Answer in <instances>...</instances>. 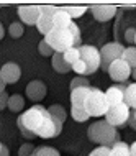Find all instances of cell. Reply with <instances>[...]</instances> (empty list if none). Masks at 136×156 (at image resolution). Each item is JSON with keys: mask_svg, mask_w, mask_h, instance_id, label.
<instances>
[{"mask_svg": "<svg viewBox=\"0 0 136 156\" xmlns=\"http://www.w3.org/2000/svg\"><path fill=\"white\" fill-rule=\"evenodd\" d=\"M28 132H31L35 136L41 138H54L62 132V123L48 112L43 105H33L28 108L23 115L18 117V120Z\"/></svg>", "mask_w": 136, "mask_h": 156, "instance_id": "obj_1", "label": "cell"}, {"mask_svg": "<svg viewBox=\"0 0 136 156\" xmlns=\"http://www.w3.org/2000/svg\"><path fill=\"white\" fill-rule=\"evenodd\" d=\"M87 136L90 141L100 146H108V148H112L115 143L120 141V133L107 120H99L92 123L87 130Z\"/></svg>", "mask_w": 136, "mask_h": 156, "instance_id": "obj_2", "label": "cell"}, {"mask_svg": "<svg viewBox=\"0 0 136 156\" xmlns=\"http://www.w3.org/2000/svg\"><path fill=\"white\" fill-rule=\"evenodd\" d=\"M110 108V104L105 97V92H102L97 87H90L89 94L84 102V110L90 117H105V113Z\"/></svg>", "mask_w": 136, "mask_h": 156, "instance_id": "obj_3", "label": "cell"}, {"mask_svg": "<svg viewBox=\"0 0 136 156\" xmlns=\"http://www.w3.org/2000/svg\"><path fill=\"white\" fill-rule=\"evenodd\" d=\"M44 41L56 53H66L67 49L74 48V38H72L69 28H56L54 27L44 36Z\"/></svg>", "mask_w": 136, "mask_h": 156, "instance_id": "obj_4", "label": "cell"}, {"mask_svg": "<svg viewBox=\"0 0 136 156\" xmlns=\"http://www.w3.org/2000/svg\"><path fill=\"white\" fill-rule=\"evenodd\" d=\"M79 53H80V61L85 64V76L93 74L100 67V51L95 46L82 44L79 48Z\"/></svg>", "mask_w": 136, "mask_h": 156, "instance_id": "obj_5", "label": "cell"}, {"mask_svg": "<svg viewBox=\"0 0 136 156\" xmlns=\"http://www.w3.org/2000/svg\"><path fill=\"white\" fill-rule=\"evenodd\" d=\"M123 51H125V46L120 43H107L103 48L100 49V67L102 71L107 73L108 66L112 64L113 61L121 59Z\"/></svg>", "mask_w": 136, "mask_h": 156, "instance_id": "obj_6", "label": "cell"}, {"mask_svg": "<svg viewBox=\"0 0 136 156\" xmlns=\"http://www.w3.org/2000/svg\"><path fill=\"white\" fill-rule=\"evenodd\" d=\"M130 110L131 108L125 102H121L118 105H112L107 110V113H105V120H107L112 126H115V128H117V126H123L128 122Z\"/></svg>", "mask_w": 136, "mask_h": 156, "instance_id": "obj_7", "label": "cell"}, {"mask_svg": "<svg viewBox=\"0 0 136 156\" xmlns=\"http://www.w3.org/2000/svg\"><path fill=\"white\" fill-rule=\"evenodd\" d=\"M58 7L54 5H41V15L36 23V28L41 35H48L54 28V13H56Z\"/></svg>", "mask_w": 136, "mask_h": 156, "instance_id": "obj_8", "label": "cell"}, {"mask_svg": "<svg viewBox=\"0 0 136 156\" xmlns=\"http://www.w3.org/2000/svg\"><path fill=\"white\" fill-rule=\"evenodd\" d=\"M107 73L110 76V79H113V81L118 82V84H123V82L128 81V77H131V67L126 64V61L117 59L108 66Z\"/></svg>", "mask_w": 136, "mask_h": 156, "instance_id": "obj_9", "label": "cell"}, {"mask_svg": "<svg viewBox=\"0 0 136 156\" xmlns=\"http://www.w3.org/2000/svg\"><path fill=\"white\" fill-rule=\"evenodd\" d=\"M41 15V5H22L18 7V16L25 25H36Z\"/></svg>", "mask_w": 136, "mask_h": 156, "instance_id": "obj_10", "label": "cell"}, {"mask_svg": "<svg viewBox=\"0 0 136 156\" xmlns=\"http://www.w3.org/2000/svg\"><path fill=\"white\" fill-rule=\"evenodd\" d=\"M20 74H22L20 66L13 61L3 64L2 69H0V76H2V79L5 81V84H15L20 79Z\"/></svg>", "mask_w": 136, "mask_h": 156, "instance_id": "obj_11", "label": "cell"}, {"mask_svg": "<svg viewBox=\"0 0 136 156\" xmlns=\"http://www.w3.org/2000/svg\"><path fill=\"white\" fill-rule=\"evenodd\" d=\"M90 10L97 22H108L117 15V7L115 5H93L90 7Z\"/></svg>", "mask_w": 136, "mask_h": 156, "instance_id": "obj_12", "label": "cell"}, {"mask_svg": "<svg viewBox=\"0 0 136 156\" xmlns=\"http://www.w3.org/2000/svg\"><path fill=\"white\" fill-rule=\"evenodd\" d=\"M26 95L33 102H40L46 97V86L41 81H31L26 86Z\"/></svg>", "mask_w": 136, "mask_h": 156, "instance_id": "obj_13", "label": "cell"}, {"mask_svg": "<svg viewBox=\"0 0 136 156\" xmlns=\"http://www.w3.org/2000/svg\"><path fill=\"white\" fill-rule=\"evenodd\" d=\"M90 90V87H79V89L71 90V105L72 108H80L84 110V102H85V97Z\"/></svg>", "mask_w": 136, "mask_h": 156, "instance_id": "obj_14", "label": "cell"}, {"mask_svg": "<svg viewBox=\"0 0 136 156\" xmlns=\"http://www.w3.org/2000/svg\"><path fill=\"white\" fill-rule=\"evenodd\" d=\"M53 67H54V71H58L61 74H66L69 71H72V66L64 59V53H54L53 54Z\"/></svg>", "mask_w": 136, "mask_h": 156, "instance_id": "obj_15", "label": "cell"}, {"mask_svg": "<svg viewBox=\"0 0 136 156\" xmlns=\"http://www.w3.org/2000/svg\"><path fill=\"white\" fill-rule=\"evenodd\" d=\"M105 97H107V100H108L110 107H112V105H118V104L125 102V92L120 90L117 86L108 87L107 92H105Z\"/></svg>", "mask_w": 136, "mask_h": 156, "instance_id": "obj_16", "label": "cell"}, {"mask_svg": "<svg viewBox=\"0 0 136 156\" xmlns=\"http://www.w3.org/2000/svg\"><path fill=\"white\" fill-rule=\"evenodd\" d=\"M71 23H72V18L64 10V7H58L56 13H54V27L56 28H67Z\"/></svg>", "mask_w": 136, "mask_h": 156, "instance_id": "obj_17", "label": "cell"}, {"mask_svg": "<svg viewBox=\"0 0 136 156\" xmlns=\"http://www.w3.org/2000/svg\"><path fill=\"white\" fill-rule=\"evenodd\" d=\"M125 104L128 105L130 108L136 110V82L133 84H128L125 90Z\"/></svg>", "mask_w": 136, "mask_h": 156, "instance_id": "obj_18", "label": "cell"}, {"mask_svg": "<svg viewBox=\"0 0 136 156\" xmlns=\"http://www.w3.org/2000/svg\"><path fill=\"white\" fill-rule=\"evenodd\" d=\"M8 108H10L12 112H20V110H23V107H25V100H23V97L20 95V94H13V95H10V99H8V105H7Z\"/></svg>", "mask_w": 136, "mask_h": 156, "instance_id": "obj_19", "label": "cell"}, {"mask_svg": "<svg viewBox=\"0 0 136 156\" xmlns=\"http://www.w3.org/2000/svg\"><path fill=\"white\" fill-rule=\"evenodd\" d=\"M110 156H131L130 146L123 141H118L110 148Z\"/></svg>", "mask_w": 136, "mask_h": 156, "instance_id": "obj_20", "label": "cell"}, {"mask_svg": "<svg viewBox=\"0 0 136 156\" xmlns=\"http://www.w3.org/2000/svg\"><path fill=\"white\" fill-rule=\"evenodd\" d=\"M121 59H123V61H126V64H128L131 69H134V67H136V48H134V46L125 48Z\"/></svg>", "mask_w": 136, "mask_h": 156, "instance_id": "obj_21", "label": "cell"}, {"mask_svg": "<svg viewBox=\"0 0 136 156\" xmlns=\"http://www.w3.org/2000/svg\"><path fill=\"white\" fill-rule=\"evenodd\" d=\"M48 112L54 117V119H58L61 123H64L66 119H67V113H66V110L61 107V105H51V107L48 108Z\"/></svg>", "mask_w": 136, "mask_h": 156, "instance_id": "obj_22", "label": "cell"}, {"mask_svg": "<svg viewBox=\"0 0 136 156\" xmlns=\"http://www.w3.org/2000/svg\"><path fill=\"white\" fill-rule=\"evenodd\" d=\"M35 156H61L59 151L56 148H51V146H40L35 150Z\"/></svg>", "mask_w": 136, "mask_h": 156, "instance_id": "obj_23", "label": "cell"}, {"mask_svg": "<svg viewBox=\"0 0 136 156\" xmlns=\"http://www.w3.org/2000/svg\"><path fill=\"white\" fill-rule=\"evenodd\" d=\"M23 31H25V28L20 22H13L10 27H8V35H10L12 38H20L23 35Z\"/></svg>", "mask_w": 136, "mask_h": 156, "instance_id": "obj_24", "label": "cell"}, {"mask_svg": "<svg viewBox=\"0 0 136 156\" xmlns=\"http://www.w3.org/2000/svg\"><path fill=\"white\" fill-rule=\"evenodd\" d=\"M64 59L69 62V64L72 66L75 61H79L80 59V53H79V48H71V49H67V51L64 53Z\"/></svg>", "mask_w": 136, "mask_h": 156, "instance_id": "obj_25", "label": "cell"}, {"mask_svg": "<svg viewBox=\"0 0 136 156\" xmlns=\"http://www.w3.org/2000/svg\"><path fill=\"white\" fill-rule=\"evenodd\" d=\"M79 87H90L89 79L84 77V76H79V77H74V79H72V81H71V90L79 89Z\"/></svg>", "mask_w": 136, "mask_h": 156, "instance_id": "obj_26", "label": "cell"}, {"mask_svg": "<svg viewBox=\"0 0 136 156\" xmlns=\"http://www.w3.org/2000/svg\"><path fill=\"white\" fill-rule=\"evenodd\" d=\"M64 10L69 13L71 18L74 20V18H79V16H82L84 13H85L87 7H64Z\"/></svg>", "mask_w": 136, "mask_h": 156, "instance_id": "obj_27", "label": "cell"}, {"mask_svg": "<svg viewBox=\"0 0 136 156\" xmlns=\"http://www.w3.org/2000/svg\"><path fill=\"white\" fill-rule=\"evenodd\" d=\"M71 115L75 122H87L89 119H90V115H89L85 110H80V108H72Z\"/></svg>", "mask_w": 136, "mask_h": 156, "instance_id": "obj_28", "label": "cell"}, {"mask_svg": "<svg viewBox=\"0 0 136 156\" xmlns=\"http://www.w3.org/2000/svg\"><path fill=\"white\" fill-rule=\"evenodd\" d=\"M38 51H40V54H43V56H51V58H53V54L56 53L44 40L40 41V44H38Z\"/></svg>", "mask_w": 136, "mask_h": 156, "instance_id": "obj_29", "label": "cell"}, {"mask_svg": "<svg viewBox=\"0 0 136 156\" xmlns=\"http://www.w3.org/2000/svg\"><path fill=\"white\" fill-rule=\"evenodd\" d=\"M35 146L30 145V143H26V145H23L22 148L18 150V156H31L33 153H35Z\"/></svg>", "mask_w": 136, "mask_h": 156, "instance_id": "obj_30", "label": "cell"}, {"mask_svg": "<svg viewBox=\"0 0 136 156\" xmlns=\"http://www.w3.org/2000/svg\"><path fill=\"white\" fill-rule=\"evenodd\" d=\"M89 156H110V148L108 146H99V148H95Z\"/></svg>", "mask_w": 136, "mask_h": 156, "instance_id": "obj_31", "label": "cell"}, {"mask_svg": "<svg viewBox=\"0 0 136 156\" xmlns=\"http://www.w3.org/2000/svg\"><path fill=\"white\" fill-rule=\"evenodd\" d=\"M72 71H75L79 76H85V64H84L82 61H75L74 64H72Z\"/></svg>", "mask_w": 136, "mask_h": 156, "instance_id": "obj_32", "label": "cell"}, {"mask_svg": "<svg viewBox=\"0 0 136 156\" xmlns=\"http://www.w3.org/2000/svg\"><path fill=\"white\" fill-rule=\"evenodd\" d=\"M134 36H136V28H128L125 31V40L128 43H134Z\"/></svg>", "mask_w": 136, "mask_h": 156, "instance_id": "obj_33", "label": "cell"}, {"mask_svg": "<svg viewBox=\"0 0 136 156\" xmlns=\"http://www.w3.org/2000/svg\"><path fill=\"white\" fill-rule=\"evenodd\" d=\"M126 123L136 132V110H133V108L130 110V117H128V122H126Z\"/></svg>", "mask_w": 136, "mask_h": 156, "instance_id": "obj_34", "label": "cell"}, {"mask_svg": "<svg viewBox=\"0 0 136 156\" xmlns=\"http://www.w3.org/2000/svg\"><path fill=\"white\" fill-rule=\"evenodd\" d=\"M8 99H10V97H8V94L5 90L0 92V110H3V108L8 105Z\"/></svg>", "mask_w": 136, "mask_h": 156, "instance_id": "obj_35", "label": "cell"}, {"mask_svg": "<svg viewBox=\"0 0 136 156\" xmlns=\"http://www.w3.org/2000/svg\"><path fill=\"white\" fill-rule=\"evenodd\" d=\"M16 125H18V128H20V133H22L25 138H35V135H33L31 132H28V130L25 128V126H23L22 123H20V122H16Z\"/></svg>", "mask_w": 136, "mask_h": 156, "instance_id": "obj_36", "label": "cell"}, {"mask_svg": "<svg viewBox=\"0 0 136 156\" xmlns=\"http://www.w3.org/2000/svg\"><path fill=\"white\" fill-rule=\"evenodd\" d=\"M130 153H131V156H136V141L131 143V146H130Z\"/></svg>", "mask_w": 136, "mask_h": 156, "instance_id": "obj_37", "label": "cell"}, {"mask_svg": "<svg viewBox=\"0 0 136 156\" xmlns=\"http://www.w3.org/2000/svg\"><path fill=\"white\" fill-rule=\"evenodd\" d=\"M0 156H10V153H8V148L7 146H3L2 151H0Z\"/></svg>", "mask_w": 136, "mask_h": 156, "instance_id": "obj_38", "label": "cell"}, {"mask_svg": "<svg viewBox=\"0 0 136 156\" xmlns=\"http://www.w3.org/2000/svg\"><path fill=\"white\" fill-rule=\"evenodd\" d=\"M5 86H7L5 81H3V79H2V76H0V92H3V90H5Z\"/></svg>", "mask_w": 136, "mask_h": 156, "instance_id": "obj_39", "label": "cell"}, {"mask_svg": "<svg viewBox=\"0 0 136 156\" xmlns=\"http://www.w3.org/2000/svg\"><path fill=\"white\" fill-rule=\"evenodd\" d=\"M3 35H5V30H3L2 23H0V40H2V38H3Z\"/></svg>", "mask_w": 136, "mask_h": 156, "instance_id": "obj_40", "label": "cell"}, {"mask_svg": "<svg viewBox=\"0 0 136 156\" xmlns=\"http://www.w3.org/2000/svg\"><path fill=\"white\" fill-rule=\"evenodd\" d=\"M131 77L136 81V67H134V69H131Z\"/></svg>", "mask_w": 136, "mask_h": 156, "instance_id": "obj_41", "label": "cell"}, {"mask_svg": "<svg viewBox=\"0 0 136 156\" xmlns=\"http://www.w3.org/2000/svg\"><path fill=\"white\" fill-rule=\"evenodd\" d=\"M2 148H3V145H2V143H0V151H2Z\"/></svg>", "mask_w": 136, "mask_h": 156, "instance_id": "obj_42", "label": "cell"}, {"mask_svg": "<svg viewBox=\"0 0 136 156\" xmlns=\"http://www.w3.org/2000/svg\"><path fill=\"white\" fill-rule=\"evenodd\" d=\"M134 43H136V36H134Z\"/></svg>", "mask_w": 136, "mask_h": 156, "instance_id": "obj_43", "label": "cell"}]
</instances>
